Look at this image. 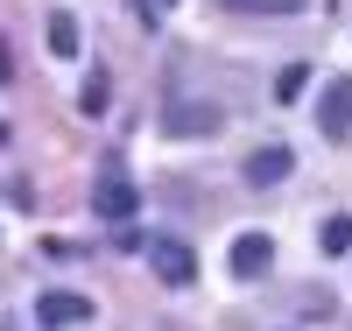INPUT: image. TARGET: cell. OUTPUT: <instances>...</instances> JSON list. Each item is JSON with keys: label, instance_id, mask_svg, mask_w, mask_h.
<instances>
[{"label": "cell", "instance_id": "obj_1", "mask_svg": "<svg viewBox=\"0 0 352 331\" xmlns=\"http://www.w3.org/2000/svg\"><path fill=\"white\" fill-rule=\"evenodd\" d=\"M134 204H141V191L127 184V176H120V169H106V176H99V184H92V212H99L106 226H120V219H134Z\"/></svg>", "mask_w": 352, "mask_h": 331}, {"label": "cell", "instance_id": "obj_2", "mask_svg": "<svg viewBox=\"0 0 352 331\" xmlns=\"http://www.w3.org/2000/svg\"><path fill=\"white\" fill-rule=\"evenodd\" d=\"M226 268H232L240 282H261V275L275 268V239H268V233H240V239H232V254H226Z\"/></svg>", "mask_w": 352, "mask_h": 331}, {"label": "cell", "instance_id": "obj_3", "mask_svg": "<svg viewBox=\"0 0 352 331\" xmlns=\"http://www.w3.org/2000/svg\"><path fill=\"white\" fill-rule=\"evenodd\" d=\"M148 261H155V275H162L169 289H190V282H197V254L184 247V239H155Z\"/></svg>", "mask_w": 352, "mask_h": 331}, {"label": "cell", "instance_id": "obj_4", "mask_svg": "<svg viewBox=\"0 0 352 331\" xmlns=\"http://www.w3.org/2000/svg\"><path fill=\"white\" fill-rule=\"evenodd\" d=\"M317 127H324L331 141H345V134H352V78L324 85V99H317Z\"/></svg>", "mask_w": 352, "mask_h": 331}, {"label": "cell", "instance_id": "obj_5", "mask_svg": "<svg viewBox=\"0 0 352 331\" xmlns=\"http://www.w3.org/2000/svg\"><path fill=\"white\" fill-rule=\"evenodd\" d=\"M282 176H296V156H289V148H254L247 156V184L254 191H275Z\"/></svg>", "mask_w": 352, "mask_h": 331}, {"label": "cell", "instance_id": "obj_6", "mask_svg": "<svg viewBox=\"0 0 352 331\" xmlns=\"http://www.w3.org/2000/svg\"><path fill=\"white\" fill-rule=\"evenodd\" d=\"M36 317H43L50 331H64V324H85V317H92V303H85V296H43Z\"/></svg>", "mask_w": 352, "mask_h": 331}, {"label": "cell", "instance_id": "obj_7", "mask_svg": "<svg viewBox=\"0 0 352 331\" xmlns=\"http://www.w3.org/2000/svg\"><path fill=\"white\" fill-rule=\"evenodd\" d=\"M219 106H169V134H212Z\"/></svg>", "mask_w": 352, "mask_h": 331}, {"label": "cell", "instance_id": "obj_8", "mask_svg": "<svg viewBox=\"0 0 352 331\" xmlns=\"http://www.w3.org/2000/svg\"><path fill=\"white\" fill-rule=\"evenodd\" d=\"M317 247H324V254H345V247H352V212H331L324 226H317Z\"/></svg>", "mask_w": 352, "mask_h": 331}, {"label": "cell", "instance_id": "obj_9", "mask_svg": "<svg viewBox=\"0 0 352 331\" xmlns=\"http://www.w3.org/2000/svg\"><path fill=\"white\" fill-rule=\"evenodd\" d=\"M303 92H310V64H282V78H275V99H282V106H296Z\"/></svg>", "mask_w": 352, "mask_h": 331}, {"label": "cell", "instance_id": "obj_10", "mask_svg": "<svg viewBox=\"0 0 352 331\" xmlns=\"http://www.w3.org/2000/svg\"><path fill=\"white\" fill-rule=\"evenodd\" d=\"M78 43H85L78 36V14H50V50L56 56H78Z\"/></svg>", "mask_w": 352, "mask_h": 331}, {"label": "cell", "instance_id": "obj_11", "mask_svg": "<svg viewBox=\"0 0 352 331\" xmlns=\"http://www.w3.org/2000/svg\"><path fill=\"white\" fill-rule=\"evenodd\" d=\"M106 99H113V78H106V71H92V78H85V99H78V106H85V113H106Z\"/></svg>", "mask_w": 352, "mask_h": 331}, {"label": "cell", "instance_id": "obj_12", "mask_svg": "<svg viewBox=\"0 0 352 331\" xmlns=\"http://www.w3.org/2000/svg\"><path fill=\"white\" fill-rule=\"evenodd\" d=\"M219 8H240V14H296L303 0H219Z\"/></svg>", "mask_w": 352, "mask_h": 331}, {"label": "cell", "instance_id": "obj_13", "mask_svg": "<svg viewBox=\"0 0 352 331\" xmlns=\"http://www.w3.org/2000/svg\"><path fill=\"white\" fill-rule=\"evenodd\" d=\"M113 247H120V254H141V247H148V233H134V226L120 219V226H113Z\"/></svg>", "mask_w": 352, "mask_h": 331}, {"label": "cell", "instance_id": "obj_14", "mask_svg": "<svg viewBox=\"0 0 352 331\" xmlns=\"http://www.w3.org/2000/svg\"><path fill=\"white\" fill-rule=\"evenodd\" d=\"M14 71V50H8V36H0V78H8Z\"/></svg>", "mask_w": 352, "mask_h": 331}, {"label": "cell", "instance_id": "obj_15", "mask_svg": "<svg viewBox=\"0 0 352 331\" xmlns=\"http://www.w3.org/2000/svg\"><path fill=\"white\" fill-rule=\"evenodd\" d=\"M0 331H14V324H0Z\"/></svg>", "mask_w": 352, "mask_h": 331}, {"label": "cell", "instance_id": "obj_16", "mask_svg": "<svg viewBox=\"0 0 352 331\" xmlns=\"http://www.w3.org/2000/svg\"><path fill=\"white\" fill-rule=\"evenodd\" d=\"M169 8H176V0H169Z\"/></svg>", "mask_w": 352, "mask_h": 331}]
</instances>
